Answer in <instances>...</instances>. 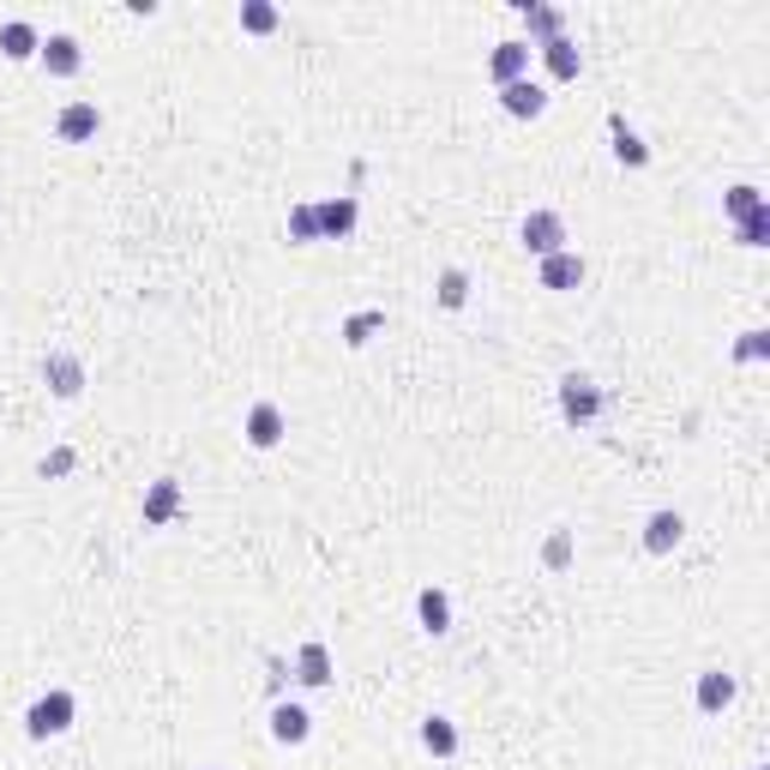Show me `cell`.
<instances>
[{"label":"cell","mask_w":770,"mask_h":770,"mask_svg":"<svg viewBox=\"0 0 770 770\" xmlns=\"http://www.w3.org/2000/svg\"><path fill=\"white\" fill-rule=\"evenodd\" d=\"M464 301H470V272L445 265L440 272V307H464Z\"/></svg>","instance_id":"7402d4cb"},{"label":"cell","mask_w":770,"mask_h":770,"mask_svg":"<svg viewBox=\"0 0 770 770\" xmlns=\"http://www.w3.org/2000/svg\"><path fill=\"white\" fill-rule=\"evenodd\" d=\"M241 30H248V37H272V30H277V7H272V0H241Z\"/></svg>","instance_id":"44dd1931"},{"label":"cell","mask_w":770,"mask_h":770,"mask_svg":"<svg viewBox=\"0 0 770 770\" xmlns=\"http://www.w3.org/2000/svg\"><path fill=\"white\" fill-rule=\"evenodd\" d=\"M421 746H428L433 758H452L457 753V722L452 717H428L421 722Z\"/></svg>","instance_id":"ffe728a7"},{"label":"cell","mask_w":770,"mask_h":770,"mask_svg":"<svg viewBox=\"0 0 770 770\" xmlns=\"http://www.w3.org/2000/svg\"><path fill=\"white\" fill-rule=\"evenodd\" d=\"M542 66H548L560 85H572V79H578V66H584V54H578L572 37H554V42H542Z\"/></svg>","instance_id":"2e32d148"},{"label":"cell","mask_w":770,"mask_h":770,"mask_svg":"<svg viewBox=\"0 0 770 770\" xmlns=\"http://www.w3.org/2000/svg\"><path fill=\"white\" fill-rule=\"evenodd\" d=\"M42 379H49L54 397H79L85 392V362L79 355H66V350H54L49 362H42Z\"/></svg>","instance_id":"52a82bcc"},{"label":"cell","mask_w":770,"mask_h":770,"mask_svg":"<svg viewBox=\"0 0 770 770\" xmlns=\"http://www.w3.org/2000/svg\"><path fill=\"white\" fill-rule=\"evenodd\" d=\"M542 566H548V572H566V566H572V530H554L548 542H542Z\"/></svg>","instance_id":"603a6c76"},{"label":"cell","mask_w":770,"mask_h":770,"mask_svg":"<svg viewBox=\"0 0 770 770\" xmlns=\"http://www.w3.org/2000/svg\"><path fill=\"white\" fill-rule=\"evenodd\" d=\"M37 49H42L37 25H25V18H7V25H0V54H7V61H30Z\"/></svg>","instance_id":"e0dca14e"},{"label":"cell","mask_w":770,"mask_h":770,"mask_svg":"<svg viewBox=\"0 0 770 770\" xmlns=\"http://www.w3.org/2000/svg\"><path fill=\"white\" fill-rule=\"evenodd\" d=\"M175 506H181V488H175V482H157V494L144 500V523H163Z\"/></svg>","instance_id":"cb8c5ba5"},{"label":"cell","mask_w":770,"mask_h":770,"mask_svg":"<svg viewBox=\"0 0 770 770\" xmlns=\"http://www.w3.org/2000/svg\"><path fill=\"white\" fill-rule=\"evenodd\" d=\"M289 236H295V241H319V217H314V205H295V211H289Z\"/></svg>","instance_id":"83f0119b"},{"label":"cell","mask_w":770,"mask_h":770,"mask_svg":"<svg viewBox=\"0 0 770 770\" xmlns=\"http://www.w3.org/2000/svg\"><path fill=\"white\" fill-rule=\"evenodd\" d=\"M722 211L741 223V217H753V211H765V193H758V187H734V193L722 199Z\"/></svg>","instance_id":"484cf974"},{"label":"cell","mask_w":770,"mask_h":770,"mask_svg":"<svg viewBox=\"0 0 770 770\" xmlns=\"http://www.w3.org/2000/svg\"><path fill=\"white\" fill-rule=\"evenodd\" d=\"M530 42H494V54H488V79L494 85H518V79H530Z\"/></svg>","instance_id":"277c9868"},{"label":"cell","mask_w":770,"mask_h":770,"mask_svg":"<svg viewBox=\"0 0 770 770\" xmlns=\"http://www.w3.org/2000/svg\"><path fill=\"white\" fill-rule=\"evenodd\" d=\"M97 127H103L97 103H66L61 115H54V132H61L66 144H85V139H97Z\"/></svg>","instance_id":"7c38bea8"},{"label":"cell","mask_w":770,"mask_h":770,"mask_svg":"<svg viewBox=\"0 0 770 770\" xmlns=\"http://www.w3.org/2000/svg\"><path fill=\"white\" fill-rule=\"evenodd\" d=\"M307 734H314V717H307V705L283 698V705L272 710V741H277V746H301Z\"/></svg>","instance_id":"8fae6325"},{"label":"cell","mask_w":770,"mask_h":770,"mask_svg":"<svg viewBox=\"0 0 770 770\" xmlns=\"http://www.w3.org/2000/svg\"><path fill=\"white\" fill-rule=\"evenodd\" d=\"M295 680H301V686H331V651H326L319 639L301 644V656H295Z\"/></svg>","instance_id":"9a60e30c"},{"label":"cell","mask_w":770,"mask_h":770,"mask_svg":"<svg viewBox=\"0 0 770 770\" xmlns=\"http://www.w3.org/2000/svg\"><path fill=\"white\" fill-rule=\"evenodd\" d=\"M770 355V331H741V343H734V362H765Z\"/></svg>","instance_id":"4316f807"},{"label":"cell","mask_w":770,"mask_h":770,"mask_svg":"<svg viewBox=\"0 0 770 770\" xmlns=\"http://www.w3.org/2000/svg\"><path fill=\"white\" fill-rule=\"evenodd\" d=\"M283 433H289V421H283V409H277V404H253L248 409V445H253V452L283 445Z\"/></svg>","instance_id":"ba28073f"},{"label":"cell","mask_w":770,"mask_h":770,"mask_svg":"<svg viewBox=\"0 0 770 770\" xmlns=\"http://www.w3.org/2000/svg\"><path fill=\"white\" fill-rule=\"evenodd\" d=\"M523 18H530V49L566 37V13H554V7H523Z\"/></svg>","instance_id":"d6986e66"},{"label":"cell","mask_w":770,"mask_h":770,"mask_svg":"<svg viewBox=\"0 0 770 770\" xmlns=\"http://www.w3.org/2000/svg\"><path fill=\"white\" fill-rule=\"evenodd\" d=\"M734 236H741V248H765V236H770V205L734 223Z\"/></svg>","instance_id":"d4e9b609"},{"label":"cell","mask_w":770,"mask_h":770,"mask_svg":"<svg viewBox=\"0 0 770 770\" xmlns=\"http://www.w3.org/2000/svg\"><path fill=\"white\" fill-rule=\"evenodd\" d=\"M66 729H73V692H61V686L42 692L37 705L25 710V734H30V741H54V734H66Z\"/></svg>","instance_id":"6da1fadb"},{"label":"cell","mask_w":770,"mask_h":770,"mask_svg":"<svg viewBox=\"0 0 770 770\" xmlns=\"http://www.w3.org/2000/svg\"><path fill=\"white\" fill-rule=\"evenodd\" d=\"M314 217H319V241H343L355 229V217H362V211H355L350 193H338V199H319Z\"/></svg>","instance_id":"9c48e42d"},{"label":"cell","mask_w":770,"mask_h":770,"mask_svg":"<svg viewBox=\"0 0 770 770\" xmlns=\"http://www.w3.org/2000/svg\"><path fill=\"white\" fill-rule=\"evenodd\" d=\"M518 241H523V253L548 260V253L566 248V217H560V211H530V217H523V229H518Z\"/></svg>","instance_id":"7a4b0ae2"},{"label":"cell","mask_w":770,"mask_h":770,"mask_svg":"<svg viewBox=\"0 0 770 770\" xmlns=\"http://www.w3.org/2000/svg\"><path fill=\"white\" fill-rule=\"evenodd\" d=\"M500 109H506L512 121H535L542 109H548V91L535 79H518V85H500Z\"/></svg>","instance_id":"30bf717a"},{"label":"cell","mask_w":770,"mask_h":770,"mask_svg":"<svg viewBox=\"0 0 770 770\" xmlns=\"http://www.w3.org/2000/svg\"><path fill=\"white\" fill-rule=\"evenodd\" d=\"M614 151H620V157H627V163H644V157H651V151H644V144L632 139L627 127H620V121H614Z\"/></svg>","instance_id":"f1b7e54d"},{"label":"cell","mask_w":770,"mask_h":770,"mask_svg":"<svg viewBox=\"0 0 770 770\" xmlns=\"http://www.w3.org/2000/svg\"><path fill=\"white\" fill-rule=\"evenodd\" d=\"M734 674H722V668H705V674H698V710H705V717H717V710H729L734 705Z\"/></svg>","instance_id":"4fadbf2b"},{"label":"cell","mask_w":770,"mask_h":770,"mask_svg":"<svg viewBox=\"0 0 770 770\" xmlns=\"http://www.w3.org/2000/svg\"><path fill=\"white\" fill-rule=\"evenodd\" d=\"M578 283H584V260H578L572 248L542 260V289H578Z\"/></svg>","instance_id":"5bb4252c"},{"label":"cell","mask_w":770,"mask_h":770,"mask_svg":"<svg viewBox=\"0 0 770 770\" xmlns=\"http://www.w3.org/2000/svg\"><path fill=\"white\" fill-rule=\"evenodd\" d=\"M680 535H686V518H680L674 506L651 512V518H644V554H674Z\"/></svg>","instance_id":"8992f818"},{"label":"cell","mask_w":770,"mask_h":770,"mask_svg":"<svg viewBox=\"0 0 770 770\" xmlns=\"http://www.w3.org/2000/svg\"><path fill=\"white\" fill-rule=\"evenodd\" d=\"M37 61L49 66L54 79H73V73L85 66V49H79V37H66V30H49V37H42V49H37Z\"/></svg>","instance_id":"5b68a950"},{"label":"cell","mask_w":770,"mask_h":770,"mask_svg":"<svg viewBox=\"0 0 770 770\" xmlns=\"http://www.w3.org/2000/svg\"><path fill=\"white\" fill-rule=\"evenodd\" d=\"M416 614H421V627H428L433 639H445V632H452V596H445V590H421Z\"/></svg>","instance_id":"ac0fdd59"},{"label":"cell","mask_w":770,"mask_h":770,"mask_svg":"<svg viewBox=\"0 0 770 770\" xmlns=\"http://www.w3.org/2000/svg\"><path fill=\"white\" fill-rule=\"evenodd\" d=\"M560 409H566V421H596V416H602V392H596V379L566 374V379H560Z\"/></svg>","instance_id":"3957f363"},{"label":"cell","mask_w":770,"mask_h":770,"mask_svg":"<svg viewBox=\"0 0 770 770\" xmlns=\"http://www.w3.org/2000/svg\"><path fill=\"white\" fill-rule=\"evenodd\" d=\"M379 326V314H362V319H350V343H355V350H362V343H367V331H374Z\"/></svg>","instance_id":"f546056e"}]
</instances>
